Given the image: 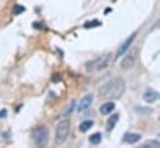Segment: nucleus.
Masks as SVG:
<instances>
[{"instance_id":"5","label":"nucleus","mask_w":160,"mask_h":148,"mask_svg":"<svg viewBox=\"0 0 160 148\" xmlns=\"http://www.w3.org/2000/svg\"><path fill=\"white\" fill-rule=\"evenodd\" d=\"M136 60H138V49H132L129 53H126L122 57V60L120 62V66H121L122 70H130L135 66Z\"/></svg>"},{"instance_id":"10","label":"nucleus","mask_w":160,"mask_h":148,"mask_svg":"<svg viewBox=\"0 0 160 148\" xmlns=\"http://www.w3.org/2000/svg\"><path fill=\"white\" fill-rule=\"evenodd\" d=\"M115 108V103L112 102V101H109V102H105L104 104H101V107H100V113L101 114H109V113H111V111Z\"/></svg>"},{"instance_id":"13","label":"nucleus","mask_w":160,"mask_h":148,"mask_svg":"<svg viewBox=\"0 0 160 148\" xmlns=\"http://www.w3.org/2000/svg\"><path fill=\"white\" fill-rule=\"evenodd\" d=\"M89 141H90V143H91V144L96 146V144H99V143L101 142V134H100V133H94V134H91V136H90Z\"/></svg>"},{"instance_id":"11","label":"nucleus","mask_w":160,"mask_h":148,"mask_svg":"<svg viewBox=\"0 0 160 148\" xmlns=\"http://www.w3.org/2000/svg\"><path fill=\"white\" fill-rule=\"evenodd\" d=\"M118 119H119V116H118V114H112V116L108 119V122H106V129H108V131H111V129L115 127Z\"/></svg>"},{"instance_id":"14","label":"nucleus","mask_w":160,"mask_h":148,"mask_svg":"<svg viewBox=\"0 0 160 148\" xmlns=\"http://www.w3.org/2000/svg\"><path fill=\"white\" fill-rule=\"evenodd\" d=\"M148 147H154V148H158L160 147V142L159 141H146L141 144V148H148Z\"/></svg>"},{"instance_id":"3","label":"nucleus","mask_w":160,"mask_h":148,"mask_svg":"<svg viewBox=\"0 0 160 148\" xmlns=\"http://www.w3.org/2000/svg\"><path fill=\"white\" fill-rule=\"evenodd\" d=\"M31 138L36 147H45L49 142V129L45 126H38L32 129Z\"/></svg>"},{"instance_id":"16","label":"nucleus","mask_w":160,"mask_h":148,"mask_svg":"<svg viewBox=\"0 0 160 148\" xmlns=\"http://www.w3.org/2000/svg\"><path fill=\"white\" fill-rule=\"evenodd\" d=\"M25 9H24V6H20V5H16V6H14V9H12V12L15 14V15H18V14H20V12H22Z\"/></svg>"},{"instance_id":"15","label":"nucleus","mask_w":160,"mask_h":148,"mask_svg":"<svg viewBox=\"0 0 160 148\" xmlns=\"http://www.w3.org/2000/svg\"><path fill=\"white\" fill-rule=\"evenodd\" d=\"M100 25H101V22H100V21H98V20H92V21H86V22L84 24V27L90 29V27H94V26H100Z\"/></svg>"},{"instance_id":"4","label":"nucleus","mask_w":160,"mask_h":148,"mask_svg":"<svg viewBox=\"0 0 160 148\" xmlns=\"http://www.w3.org/2000/svg\"><path fill=\"white\" fill-rule=\"evenodd\" d=\"M70 133V122L68 119H62L58 123L56 128H55V143L58 146L62 144Z\"/></svg>"},{"instance_id":"9","label":"nucleus","mask_w":160,"mask_h":148,"mask_svg":"<svg viewBox=\"0 0 160 148\" xmlns=\"http://www.w3.org/2000/svg\"><path fill=\"white\" fill-rule=\"evenodd\" d=\"M140 139H141V136L139 133H125L124 138H122V142L129 143V144H134V143L139 142Z\"/></svg>"},{"instance_id":"6","label":"nucleus","mask_w":160,"mask_h":148,"mask_svg":"<svg viewBox=\"0 0 160 148\" xmlns=\"http://www.w3.org/2000/svg\"><path fill=\"white\" fill-rule=\"evenodd\" d=\"M136 35H138V32H136V31H135V32H132V35H130V36H129V37H128V39H126V40L120 45V47L118 49V52H116V58H119L121 55H124V53H125V52L131 47V44H132V41L135 40V36H136Z\"/></svg>"},{"instance_id":"2","label":"nucleus","mask_w":160,"mask_h":148,"mask_svg":"<svg viewBox=\"0 0 160 148\" xmlns=\"http://www.w3.org/2000/svg\"><path fill=\"white\" fill-rule=\"evenodd\" d=\"M111 61V55L110 53H104L89 62H86L85 65V70L88 72H94V71H100V70H104L109 66Z\"/></svg>"},{"instance_id":"17","label":"nucleus","mask_w":160,"mask_h":148,"mask_svg":"<svg viewBox=\"0 0 160 148\" xmlns=\"http://www.w3.org/2000/svg\"><path fill=\"white\" fill-rule=\"evenodd\" d=\"M6 117V109H2L0 112V118H5Z\"/></svg>"},{"instance_id":"12","label":"nucleus","mask_w":160,"mask_h":148,"mask_svg":"<svg viewBox=\"0 0 160 148\" xmlns=\"http://www.w3.org/2000/svg\"><path fill=\"white\" fill-rule=\"evenodd\" d=\"M92 126H94V121L88 119V121H84V122H81V123H80L79 129H80V132H86V131H89Z\"/></svg>"},{"instance_id":"1","label":"nucleus","mask_w":160,"mask_h":148,"mask_svg":"<svg viewBox=\"0 0 160 148\" xmlns=\"http://www.w3.org/2000/svg\"><path fill=\"white\" fill-rule=\"evenodd\" d=\"M125 92V82L121 77H114L106 81L99 90V95L104 98H120Z\"/></svg>"},{"instance_id":"7","label":"nucleus","mask_w":160,"mask_h":148,"mask_svg":"<svg viewBox=\"0 0 160 148\" xmlns=\"http://www.w3.org/2000/svg\"><path fill=\"white\" fill-rule=\"evenodd\" d=\"M92 102H94V96H92V95H86L85 97L81 98V101H80V103H79V106H78V111L81 112V111L88 109V108L91 106Z\"/></svg>"},{"instance_id":"8","label":"nucleus","mask_w":160,"mask_h":148,"mask_svg":"<svg viewBox=\"0 0 160 148\" xmlns=\"http://www.w3.org/2000/svg\"><path fill=\"white\" fill-rule=\"evenodd\" d=\"M142 98H144V101H145V102H148V103H151V102L156 101V98H158V92H156L155 90L148 88V90L144 92V95H142Z\"/></svg>"}]
</instances>
